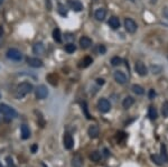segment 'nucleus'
Here are the masks:
<instances>
[{"instance_id":"423d86ee","label":"nucleus","mask_w":168,"mask_h":167,"mask_svg":"<svg viewBox=\"0 0 168 167\" xmlns=\"http://www.w3.org/2000/svg\"><path fill=\"white\" fill-rule=\"evenodd\" d=\"M36 98L39 100H43L45 99V98H47L48 95V90L47 88H46L45 85H39L37 86V89H36Z\"/></svg>"},{"instance_id":"f8f14e48","label":"nucleus","mask_w":168,"mask_h":167,"mask_svg":"<svg viewBox=\"0 0 168 167\" xmlns=\"http://www.w3.org/2000/svg\"><path fill=\"white\" fill-rule=\"evenodd\" d=\"M99 134H100V129L96 124L90 126V128L88 129V135L90 136V138H96L99 136Z\"/></svg>"},{"instance_id":"5701e85b","label":"nucleus","mask_w":168,"mask_h":167,"mask_svg":"<svg viewBox=\"0 0 168 167\" xmlns=\"http://www.w3.org/2000/svg\"><path fill=\"white\" fill-rule=\"evenodd\" d=\"M53 38L54 41L57 42V43H62V35H61V30L59 28H55L53 30Z\"/></svg>"},{"instance_id":"2eb2a0df","label":"nucleus","mask_w":168,"mask_h":167,"mask_svg":"<svg viewBox=\"0 0 168 167\" xmlns=\"http://www.w3.org/2000/svg\"><path fill=\"white\" fill-rule=\"evenodd\" d=\"M94 16H95V18L98 19V20H103V19L105 18V16H107V10L104 8L96 9Z\"/></svg>"},{"instance_id":"f704fd0d","label":"nucleus","mask_w":168,"mask_h":167,"mask_svg":"<svg viewBox=\"0 0 168 167\" xmlns=\"http://www.w3.org/2000/svg\"><path fill=\"white\" fill-rule=\"evenodd\" d=\"M46 7H47V10H52V3H51V0H46Z\"/></svg>"},{"instance_id":"cd10ccee","label":"nucleus","mask_w":168,"mask_h":167,"mask_svg":"<svg viewBox=\"0 0 168 167\" xmlns=\"http://www.w3.org/2000/svg\"><path fill=\"white\" fill-rule=\"evenodd\" d=\"M161 113H163V116L165 118L168 117V101L163 103V107H161Z\"/></svg>"},{"instance_id":"e433bc0d","label":"nucleus","mask_w":168,"mask_h":167,"mask_svg":"<svg viewBox=\"0 0 168 167\" xmlns=\"http://www.w3.org/2000/svg\"><path fill=\"white\" fill-rule=\"evenodd\" d=\"M96 83L99 84V85H103L104 80H103V78H98V80H96Z\"/></svg>"},{"instance_id":"7ed1b4c3","label":"nucleus","mask_w":168,"mask_h":167,"mask_svg":"<svg viewBox=\"0 0 168 167\" xmlns=\"http://www.w3.org/2000/svg\"><path fill=\"white\" fill-rule=\"evenodd\" d=\"M7 57H8L9 59H11V61H16V62H18V61H20V59L23 58V54L18 51V49L10 48L7 51Z\"/></svg>"},{"instance_id":"58836bf2","label":"nucleus","mask_w":168,"mask_h":167,"mask_svg":"<svg viewBox=\"0 0 168 167\" xmlns=\"http://www.w3.org/2000/svg\"><path fill=\"white\" fill-rule=\"evenodd\" d=\"M3 35V27H0V37Z\"/></svg>"},{"instance_id":"c9c22d12","label":"nucleus","mask_w":168,"mask_h":167,"mask_svg":"<svg viewBox=\"0 0 168 167\" xmlns=\"http://www.w3.org/2000/svg\"><path fill=\"white\" fill-rule=\"evenodd\" d=\"M155 97H156V92L154 91V90H150V92H149V99H154Z\"/></svg>"},{"instance_id":"2f4dec72","label":"nucleus","mask_w":168,"mask_h":167,"mask_svg":"<svg viewBox=\"0 0 168 167\" xmlns=\"http://www.w3.org/2000/svg\"><path fill=\"white\" fill-rule=\"evenodd\" d=\"M6 162H7V165H8V167H16L15 166V164H13V160L11 157H7L6 158Z\"/></svg>"},{"instance_id":"7c9ffc66","label":"nucleus","mask_w":168,"mask_h":167,"mask_svg":"<svg viewBox=\"0 0 168 167\" xmlns=\"http://www.w3.org/2000/svg\"><path fill=\"white\" fill-rule=\"evenodd\" d=\"M82 107H83V111H84V113H85L86 118H88V119H91V118H92V117L90 116V113H89V111H88V108H86V103H85V102L83 103Z\"/></svg>"},{"instance_id":"f257e3e1","label":"nucleus","mask_w":168,"mask_h":167,"mask_svg":"<svg viewBox=\"0 0 168 167\" xmlns=\"http://www.w3.org/2000/svg\"><path fill=\"white\" fill-rule=\"evenodd\" d=\"M34 86L29 82H23L20 83L16 89V98L17 99H23L24 97H26L28 93L33 91Z\"/></svg>"},{"instance_id":"b1692460","label":"nucleus","mask_w":168,"mask_h":167,"mask_svg":"<svg viewBox=\"0 0 168 167\" xmlns=\"http://www.w3.org/2000/svg\"><path fill=\"white\" fill-rule=\"evenodd\" d=\"M148 117H149L151 120L157 119L158 113H157V110H156L155 107H149V110H148Z\"/></svg>"},{"instance_id":"f3484780","label":"nucleus","mask_w":168,"mask_h":167,"mask_svg":"<svg viewBox=\"0 0 168 167\" xmlns=\"http://www.w3.org/2000/svg\"><path fill=\"white\" fill-rule=\"evenodd\" d=\"M83 166V158L80 155H75L72 159V167H82Z\"/></svg>"},{"instance_id":"6ab92c4d","label":"nucleus","mask_w":168,"mask_h":167,"mask_svg":"<svg viewBox=\"0 0 168 167\" xmlns=\"http://www.w3.org/2000/svg\"><path fill=\"white\" fill-rule=\"evenodd\" d=\"M20 130H22V138L23 139L26 140L30 137V130L26 124H23L22 128H20Z\"/></svg>"},{"instance_id":"ea45409f","label":"nucleus","mask_w":168,"mask_h":167,"mask_svg":"<svg viewBox=\"0 0 168 167\" xmlns=\"http://www.w3.org/2000/svg\"><path fill=\"white\" fill-rule=\"evenodd\" d=\"M3 0H0V6L3 5Z\"/></svg>"},{"instance_id":"412c9836","label":"nucleus","mask_w":168,"mask_h":167,"mask_svg":"<svg viewBox=\"0 0 168 167\" xmlns=\"http://www.w3.org/2000/svg\"><path fill=\"white\" fill-rule=\"evenodd\" d=\"M160 151H161V158H163L164 163H168V153H167V147L165 144L161 145L160 147Z\"/></svg>"},{"instance_id":"393cba45","label":"nucleus","mask_w":168,"mask_h":167,"mask_svg":"<svg viewBox=\"0 0 168 167\" xmlns=\"http://www.w3.org/2000/svg\"><path fill=\"white\" fill-rule=\"evenodd\" d=\"M151 160L154 163H155L156 165H158V166H161V165L164 164L163 162V158H161V156H159V155H151Z\"/></svg>"},{"instance_id":"20e7f679","label":"nucleus","mask_w":168,"mask_h":167,"mask_svg":"<svg viewBox=\"0 0 168 167\" xmlns=\"http://www.w3.org/2000/svg\"><path fill=\"white\" fill-rule=\"evenodd\" d=\"M98 108H99V110L103 113L109 112L110 109H111V103L109 102V100L108 99L102 98V99L99 100V102H98Z\"/></svg>"},{"instance_id":"c85d7f7f","label":"nucleus","mask_w":168,"mask_h":167,"mask_svg":"<svg viewBox=\"0 0 168 167\" xmlns=\"http://www.w3.org/2000/svg\"><path fill=\"white\" fill-rule=\"evenodd\" d=\"M121 62H122V59H121L119 56L112 57V59H111V64L113 65V66H118V65H120Z\"/></svg>"},{"instance_id":"9b49d317","label":"nucleus","mask_w":168,"mask_h":167,"mask_svg":"<svg viewBox=\"0 0 168 167\" xmlns=\"http://www.w3.org/2000/svg\"><path fill=\"white\" fill-rule=\"evenodd\" d=\"M69 5L74 11H81L83 9V5L80 0H69Z\"/></svg>"},{"instance_id":"9d476101","label":"nucleus","mask_w":168,"mask_h":167,"mask_svg":"<svg viewBox=\"0 0 168 167\" xmlns=\"http://www.w3.org/2000/svg\"><path fill=\"white\" fill-rule=\"evenodd\" d=\"M113 78H115V80L119 84H125L127 83V76H125V74L123 72L117 71V72H115V74H113Z\"/></svg>"},{"instance_id":"4468645a","label":"nucleus","mask_w":168,"mask_h":167,"mask_svg":"<svg viewBox=\"0 0 168 167\" xmlns=\"http://www.w3.org/2000/svg\"><path fill=\"white\" fill-rule=\"evenodd\" d=\"M108 24H109V26L112 29H118V28L120 27V20H119V18H117V17H115V16L109 19Z\"/></svg>"},{"instance_id":"79ce46f5","label":"nucleus","mask_w":168,"mask_h":167,"mask_svg":"<svg viewBox=\"0 0 168 167\" xmlns=\"http://www.w3.org/2000/svg\"><path fill=\"white\" fill-rule=\"evenodd\" d=\"M0 167H3V165H1V164H0Z\"/></svg>"},{"instance_id":"c756f323","label":"nucleus","mask_w":168,"mask_h":167,"mask_svg":"<svg viewBox=\"0 0 168 167\" xmlns=\"http://www.w3.org/2000/svg\"><path fill=\"white\" fill-rule=\"evenodd\" d=\"M59 13L62 15V16H66V14H67L66 8H65V7H64L63 5H61V3L59 5Z\"/></svg>"},{"instance_id":"473e14b6","label":"nucleus","mask_w":168,"mask_h":167,"mask_svg":"<svg viewBox=\"0 0 168 167\" xmlns=\"http://www.w3.org/2000/svg\"><path fill=\"white\" fill-rule=\"evenodd\" d=\"M99 52H100V54H101V55L105 54V52H107V48H105V46H104V45H100Z\"/></svg>"},{"instance_id":"aec40b11","label":"nucleus","mask_w":168,"mask_h":167,"mask_svg":"<svg viewBox=\"0 0 168 167\" xmlns=\"http://www.w3.org/2000/svg\"><path fill=\"white\" fill-rule=\"evenodd\" d=\"M91 63H92V58H91L90 56H85L84 57V58L82 59V61H81L80 62V64H79V66H80L81 68H88L89 65L91 64Z\"/></svg>"},{"instance_id":"72a5a7b5","label":"nucleus","mask_w":168,"mask_h":167,"mask_svg":"<svg viewBox=\"0 0 168 167\" xmlns=\"http://www.w3.org/2000/svg\"><path fill=\"white\" fill-rule=\"evenodd\" d=\"M163 15L165 18L168 19V7H165V8H163Z\"/></svg>"},{"instance_id":"39448f33","label":"nucleus","mask_w":168,"mask_h":167,"mask_svg":"<svg viewBox=\"0 0 168 167\" xmlns=\"http://www.w3.org/2000/svg\"><path fill=\"white\" fill-rule=\"evenodd\" d=\"M125 28L128 33H130V34H134V33H136L138 26H137V24H136V22H135V20H132L131 18H127L125 20Z\"/></svg>"},{"instance_id":"a878e982","label":"nucleus","mask_w":168,"mask_h":167,"mask_svg":"<svg viewBox=\"0 0 168 167\" xmlns=\"http://www.w3.org/2000/svg\"><path fill=\"white\" fill-rule=\"evenodd\" d=\"M90 159L92 162H99L100 159H101V154L99 151H93V153H91L90 155Z\"/></svg>"},{"instance_id":"4c0bfd02","label":"nucleus","mask_w":168,"mask_h":167,"mask_svg":"<svg viewBox=\"0 0 168 167\" xmlns=\"http://www.w3.org/2000/svg\"><path fill=\"white\" fill-rule=\"evenodd\" d=\"M37 148H38V146H37V145H33V146H32V151H33V153H36Z\"/></svg>"},{"instance_id":"bb28decb","label":"nucleus","mask_w":168,"mask_h":167,"mask_svg":"<svg viewBox=\"0 0 168 167\" xmlns=\"http://www.w3.org/2000/svg\"><path fill=\"white\" fill-rule=\"evenodd\" d=\"M65 51H66L69 54H72V53H74V52L76 51V46H75L73 43H69L65 46Z\"/></svg>"},{"instance_id":"ddd939ff","label":"nucleus","mask_w":168,"mask_h":167,"mask_svg":"<svg viewBox=\"0 0 168 167\" xmlns=\"http://www.w3.org/2000/svg\"><path fill=\"white\" fill-rule=\"evenodd\" d=\"M80 45L83 49H88L89 47L92 45V39L86 37V36H83V37L80 39Z\"/></svg>"},{"instance_id":"4be33fe9","label":"nucleus","mask_w":168,"mask_h":167,"mask_svg":"<svg viewBox=\"0 0 168 167\" xmlns=\"http://www.w3.org/2000/svg\"><path fill=\"white\" fill-rule=\"evenodd\" d=\"M132 91H134V93H135V94H137V95L145 94L144 88H142V86H140V85H138V84H134V85H132Z\"/></svg>"},{"instance_id":"0eeeda50","label":"nucleus","mask_w":168,"mask_h":167,"mask_svg":"<svg viewBox=\"0 0 168 167\" xmlns=\"http://www.w3.org/2000/svg\"><path fill=\"white\" fill-rule=\"evenodd\" d=\"M135 70L140 76H146L148 74V68L142 62H137L135 65Z\"/></svg>"},{"instance_id":"6e6552de","label":"nucleus","mask_w":168,"mask_h":167,"mask_svg":"<svg viewBox=\"0 0 168 167\" xmlns=\"http://www.w3.org/2000/svg\"><path fill=\"white\" fill-rule=\"evenodd\" d=\"M63 144H64V147L65 149L69 150V149L73 148V146H74V140H73V137L69 134H65L64 138H63Z\"/></svg>"},{"instance_id":"dca6fc26","label":"nucleus","mask_w":168,"mask_h":167,"mask_svg":"<svg viewBox=\"0 0 168 167\" xmlns=\"http://www.w3.org/2000/svg\"><path fill=\"white\" fill-rule=\"evenodd\" d=\"M33 52L35 54H43L45 52V47H44L43 43H36L33 46Z\"/></svg>"},{"instance_id":"a19ab883","label":"nucleus","mask_w":168,"mask_h":167,"mask_svg":"<svg viewBox=\"0 0 168 167\" xmlns=\"http://www.w3.org/2000/svg\"><path fill=\"white\" fill-rule=\"evenodd\" d=\"M152 3H156V0H152Z\"/></svg>"},{"instance_id":"a211bd4d","label":"nucleus","mask_w":168,"mask_h":167,"mask_svg":"<svg viewBox=\"0 0 168 167\" xmlns=\"http://www.w3.org/2000/svg\"><path fill=\"white\" fill-rule=\"evenodd\" d=\"M134 103H135L134 98H132V97H127L125 99H123L122 107L125 109H129V108H131V107H132V104H134Z\"/></svg>"},{"instance_id":"f03ea898","label":"nucleus","mask_w":168,"mask_h":167,"mask_svg":"<svg viewBox=\"0 0 168 167\" xmlns=\"http://www.w3.org/2000/svg\"><path fill=\"white\" fill-rule=\"evenodd\" d=\"M0 112L3 113L5 117H7L8 119H13L17 117L16 110L13 108H11V107H9L8 104H5V103L0 104Z\"/></svg>"},{"instance_id":"1a4fd4ad","label":"nucleus","mask_w":168,"mask_h":167,"mask_svg":"<svg viewBox=\"0 0 168 167\" xmlns=\"http://www.w3.org/2000/svg\"><path fill=\"white\" fill-rule=\"evenodd\" d=\"M27 64L32 68H42L43 66V61L38 57H28L27 58Z\"/></svg>"}]
</instances>
